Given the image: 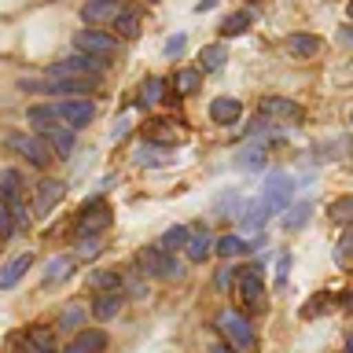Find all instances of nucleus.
I'll return each instance as SVG.
<instances>
[{"instance_id": "nucleus-33", "label": "nucleus", "mask_w": 353, "mask_h": 353, "mask_svg": "<svg viewBox=\"0 0 353 353\" xmlns=\"http://www.w3.org/2000/svg\"><path fill=\"white\" fill-rule=\"evenodd\" d=\"M188 48V33H173V37H165L162 44V59H181Z\"/></svg>"}, {"instance_id": "nucleus-42", "label": "nucleus", "mask_w": 353, "mask_h": 353, "mask_svg": "<svg viewBox=\"0 0 353 353\" xmlns=\"http://www.w3.org/2000/svg\"><path fill=\"white\" fill-rule=\"evenodd\" d=\"M210 8H217V0H199V4H195L199 15H203V11H210Z\"/></svg>"}, {"instance_id": "nucleus-39", "label": "nucleus", "mask_w": 353, "mask_h": 353, "mask_svg": "<svg viewBox=\"0 0 353 353\" xmlns=\"http://www.w3.org/2000/svg\"><path fill=\"white\" fill-rule=\"evenodd\" d=\"M287 269H291V254H280V261H276V283H287Z\"/></svg>"}, {"instance_id": "nucleus-35", "label": "nucleus", "mask_w": 353, "mask_h": 353, "mask_svg": "<svg viewBox=\"0 0 353 353\" xmlns=\"http://www.w3.org/2000/svg\"><path fill=\"white\" fill-rule=\"evenodd\" d=\"M350 261H353V232H346V236L339 239V247H335V265L339 269H350Z\"/></svg>"}, {"instance_id": "nucleus-2", "label": "nucleus", "mask_w": 353, "mask_h": 353, "mask_svg": "<svg viewBox=\"0 0 353 353\" xmlns=\"http://www.w3.org/2000/svg\"><path fill=\"white\" fill-rule=\"evenodd\" d=\"M103 70H107V59H92V55H81V52H74V55H66V59L48 66L52 77H85V81L103 77Z\"/></svg>"}, {"instance_id": "nucleus-38", "label": "nucleus", "mask_w": 353, "mask_h": 353, "mask_svg": "<svg viewBox=\"0 0 353 353\" xmlns=\"http://www.w3.org/2000/svg\"><path fill=\"white\" fill-rule=\"evenodd\" d=\"M184 276V265L176 261V258H165V265H162V280H181Z\"/></svg>"}, {"instance_id": "nucleus-6", "label": "nucleus", "mask_w": 353, "mask_h": 353, "mask_svg": "<svg viewBox=\"0 0 353 353\" xmlns=\"http://www.w3.org/2000/svg\"><path fill=\"white\" fill-rule=\"evenodd\" d=\"M291 199H294V176H283V173L265 176L261 195H258V203H261V206H269L272 214H280L283 206H291Z\"/></svg>"}, {"instance_id": "nucleus-22", "label": "nucleus", "mask_w": 353, "mask_h": 353, "mask_svg": "<svg viewBox=\"0 0 353 353\" xmlns=\"http://www.w3.org/2000/svg\"><path fill=\"white\" fill-rule=\"evenodd\" d=\"M236 165H239V170H247V173L265 170V143H250V148H243L236 154Z\"/></svg>"}, {"instance_id": "nucleus-11", "label": "nucleus", "mask_w": 353, "mask_h": 353, "mask_svg": "<svg viewBox=\"0 0 353 353\" xmlns=\"http://www.w3.org/2000/svg\"><path fill=\"white\" fill-rule=\"evenodd\" d=\"M0 203L8 210L26 206V176L19 170H0Z\"/></svg>"}, {"instance_id": "nucleus-1", "label": "nucleus", "mask_w": 353, "mask_h": 353, "mask_svg": "<svg viewBox=\"0 0 353 353\" xmlns=\"http://www.w3.org/2000/svg\"><path fill=\"white\" fill-rule=\"evenodd\" d=\"M217 331L228 339L232 350H243V353H254V350H258V339H254L247 316L236 313V309H221V313H217Z\"/></svg>"}, {"instance_id": "nucleus-28", "label": "nucleus", "mask_w": 353, "mask_h": 353, "mask_svg": "<svg viewBox=\"0 0 353 353\" xmlns=\"http://www.w3.org/2000/svg\"><path fill=\"white\" fill-rule=\"evenodd\" d=\"M88 320V309L85 305H66L59 313V331H77Z\"/></svg>"}, {"instance_id": "nucleus-27", "label": "nucleus", "mask_w": 353, "mask_h": 353, "mask_svg": "<svg viewBox=\"0 0 353 353\" xmlns=\"http://www.w3.org/2000/svg\"><path fill=\"white\" fill-rule=\"evenodd\" d=\"M140 22H143L140 11H121V15L110 22V26H114L121 37H140Z\"/></svg>"}, {"instance_id": "nucleus-30", "label": "nucleus", "mask_w": 353, "mask_h": 353, "mask_svg": "<svg viewBox=\"0 0 353 353\" xmlns=\"http://www.w3.org/2000/svg\"><path fill=\"white\" fill-rule=\"evenodd\" d=\"M173 85H176V92H181V96H192V92H199V85H203V74H199V70H176Z\"/></svg>"}, {"instance_id": "nucleus-46", "label": "nucleus", "mask_w": 353, "mask_h": 353, "mask_svg": "<svg viewBox=\"0 0 353 353\" xmlns=\"http://www.w3.org/2000/svg\"><path fill=\"white\" fill-rule=\"evenodd\" d=\"M250 4H258V0H250Z\"/></svg>"}, {"instance_id": "nucleus-40", "label": "nucleus", "mask_w": 353, "mask_h": 353, "mask_svg": "<svg viewBox=\"0 0 353 353\" xmlns=\"http://www.w3.org/2000/svg\"><path fill=\"white\" fill-rule=\"evenodd\" d=\"M96 250H99L96 239H81V247H77V254H96Z\"/></svg>"}, {"instance_id": "nucleus-24", "label": "nucleus", "mask_w": 353, "mask_h": 353, "mask_svg": "<svg viewBox=\"0 0 353 353\" xmlns=\"http://www.w3.org/2000/svg\"><path fill=\"white\" fill-rule=\"evenodd\" d=\"M70 272H74V258H70V254H63V258H52L48 269H44V287H48V283H63Z\"/></svg>"}, {"instance_id": "nucleus-45", "label": "nucleus", "mask_w": 353, "mask_h": 353, "mask_svg": "<svg viewBox=\"0 0 353 353\" xmlns=\"http://www.w3.org/2000/svg\"><path fill=\"white\" fill-rule=\"evenodd\" d=\"M346 353H353V335H350V342H346Z\"/></svg>"}, {"instance_id": "nucleus-10", "label": "nucleus", "mask_w": 353, "mask_h": 353, "mask_svg": "<svg viewBox=\"0 0 353 353\" xmlns=\"http://www.w3.org/2000/svg\"><path fill=\"white\" fill-rule=\"evenodd\" d=\"M15 353H59L52 327H26L15 339Z\"/></svg>"}, {"instance_id": "nucleus-34", "label": "nucleus", "mask_w": 353, "mask_h": 353, "mask_svg": "<svg viewBox=\"0 0 353 353\" xmlns=\"http://www.w3.org/2000/svg\"><path fill=\"white\" fill-rule=\"evenodd\" d=\"M309 214H313V206H309V203H298L294 210H287V214H283V228H302L305 221H309Z\"/></svg>"}, {"instance_id": "nucleus-25", "label": "nucleus", "mask_w": 353, "mask_h": 353, "mask_svg": "<svg viewBox=\"0 0 353 353\" xmlns=\"http://www.w3.org/2000/svg\"><path fill=\"white\" fill-rule=\"evenodd\" d=\"M162 265H165V250H162V247H148V250H140V272H148V276H162Z\"/></svg>"}, {"instance_id": "nucleus-14", "label": "nucleus", "mask_w": 353, "mask_h": 353, "mask_svg": "<svg viewBox=\"0 0 353 353\" xmlns=\"http://www.w3.org/2000/svg\"><path fill=\"white\" fill-rule=\"evenodd\" d=\"M63 195H66L63 181H52V176H44V181L37 184V195H33V214H37V217H48L52 210L63 203Z\"/></svg>"}, {"instance_id": "nucleus-47", "label": "nucleus", "mask_w": 353, "mask_h": 353, "mask_svg": "<svg viewBox=\"0 0 353 353\" xmlns=\"http://www.w3.org/2000/svg\"><path fill=\"white\" fill-rule=\"evenodd\" d=\"M350 121H353V114H350Z\"/></svg>"}, {"instance_id": "nucleus-44", "label": "nucleus", "mask_w": 353, "mask_h": 353, "mask_svg": "<svg viewBox=\"0 0 353 353\" xmlns=\"http://www.w3.org/2000/svg\"><path fill=\"white\" fill-rule=\"evenodd\" d=\"M346 15H350V19H353V0H350V4H346Z\"/></svg>"}, {"instance_id": "nucleus-23", "label": "nucleus", "mask_w": 353, "mask_h": 353, "mask_svg": "<svg viewBox=\"0 0 353 353\" xmlns=\"http://www.w3.org/2000/svg\"><path fill=\"white\" fill-rule=\"evenodd\" d=\"M254 22V11H232V15L221 22V37H239V33H247Z\"/></svg>"}, {"instance_id": "nucleus-13", "label": "nucleus", "mask_w": 353, "mask_h": 353, "mask_svg": "<svg viewBox=\"0 0 353 353\" xmlns=\"http://www.w3.org/2000/svg\"><path fill=\"white\" fill-rule=\"evenodd\" d=\"M121 11H125V8H121L118 0H85V4H81V19H85V26H110Z\"/></svg>"}, {"instance_id": "nucleus-9", "label": "nucleus", "mask_w": 353, "mask_h": 353, "mask_svg": "<svg viewBox=\"0 0 353 353\" xmlns=\"http://www.w3.org/2000/svg\"><path fill=\"white\" fill-rule=\"evenodd\" d=\"M236 291H239V298H243V305H247V309H265V280H261V272L254 269V265L239 269Z\"/></svg>"}, {"instance_id": "nucleus-15", "label": "nucleus", "mask_w": 353, "mask_h": 353, "mask_svg": "<svg viewBox=\"0 0 353 353\" xmlns=\"http://www.w3.org/2000/svg\"><path fill=\"white\" fill-rule=\"evenodd\" d=\"M121 305H125V287L103 291V294H96V302H92V316L96 320H114L121 313Z\"/></svg>"}, {"instance_id": "nucleus-21", "label": "nucleus", "mask_w": 353, "mask_h": 353, "mask_svg": "<svg viewBox=\"0 0 353 353\" xmlns=\"http://www.w3.org/2000/svg\"><path fill=\"white\" fill-rule=\"evenodd\" d=\"M188 261H206L210 254H214V236H210V232H195V236H188Z\"/></svg>"}, {"instance_id": "nucleus-7", "label": "nucleus", "mask_w": 353, "mask_h": 353, "mask_svg": "<svg viewBox=\"0 0 353 353\" xmlns=\"http://www.w3.org/2000/svg\"><path fill=\"white\" fill-rule=\"evenodd\" d=\"M110 221H114V210L107 206V199H88L81 206V214H77V236H96Z\"/></svg>"}, {"instance_id": "nucleus-5", "label": "nucleus", "mask_w": 353, "mask_h": 353, "mask_svg": "<svg viewBox=\"0 0 353 353\" xmlns=\"http://www.w3.org/2000/svg\"><path fill=\"white\" fill-rule=\"evenodd\" d=\"M55 118L63 121L66 129H85L88 121L96 118V103L92 99H85V96H77V99H55Z\"/></svg>"}, {"instance_id": "nucleus-41", "label": "nucleus", "mask_w": 353, "mask_h": 353, "mask_svg": "<svg viewBox=\"0 0 353 353\" xmlns=\"http://www.w3.org/2000/svg\"><path fill=\"white\" fill-rule=\"evenodd\" d=\"M210 353H236V350H232L228 342H214V346H210Z\"/></svg>"}, {"instance_id": "nucleus-29", "label": "nucleus", "mask_w": 353, "mask_h": 353, "mask_svg": "<svg viewBox=\"0 0 353 353\" xmlns=\"http://www.w3.org/2000/svg\"><path fill=\"white\" fill-rule=\"evenodd\" d=\"M327 217L335 221V225H350V221H353V195L335 199V203L327 206Z\"/></svg>"}, {"instance_id": "nucleus-43", "label": "nucleus", "mask_w": 353, "mask_h": 353, "mask_svg": "<svg viewBox=\"0 0 353 353\" xmlns=\"http://www.w3.org/2000/svg\"><path fill=\"white\" fill-rule=\"evenodd\" d=\"M339 37H342V44H350V48H353V26H346V30L339 33Z\"/></svg>"}, {"instance_id": "nucleus-19", "label": "nucleus", "mask_w": 353, "mask_h": 353, "mask_svg": "<svg viewBox=\"0 0 353 353\" xmlns=\"http://www.w3.org/2000/svg\"><path fill=\"white\" fill-rule=\"evenodd\" d=\"M30 265H33V254H19V258H11L4 269H0V291H11V287L26 276Z\"/></svg>"}, {"instance_id": "nucleus-4", "label": "nucleus", "mask_w": 353, "mask_h": 353, "mask_svg": "<svg viewBox=\"0 0 353 353\" xmlns=\"http://www.w3.org/2000/svg\"><path fill=\"white\" fill-rule=\"evenodd\" d=\"M74 48L81 55H92V59H107L118 52V37H110L103 30H77L74 33Z\"/></svg>"}, {"instance_id": "nucleus-31", "label": "nucleus", "mask_w": 353, "mask_h": 353, "mask_svg": "<svg viewBox=\"0 0 353 353\" xmlns=\"http://www.w3.org/2000/svg\"><path fill=\"white\" fill-rule=\"evenodd\" d=\"M121 283H125V280H121L118 272H92V276H88V287L99 291V294H103V291H118Z\"/></svg>"}, {"instance_id": "nucleus-36", "label": "nucleus", "mask_w": 353, "mask_h": 353, "mask_svg": "<svg viewBox=\"0 0 353 353\" xmlns=\"http://www.w3.org/2000/svg\"><path fill=\"white\" fill-rule=\"evenodd\" d=\"M159 99H162V81H159V77H148V81H143V92H140V103L154 107Z\"/></svg>"}, {"instance_id": "nucleus-16", "label": "nucleus", "mask_w": 353, "mask_h": 353, "mask_svg": "<svg viewBox=\"0 0 353 353\" xmlns=\"http://www.w3.org/2000/svg\"><path fill=\"white\" fill-rule=\"evenodd\" d=\"M210 118H214L217 125H236L243 118V103L236 96H217L214 103H210Z\"/></svg>"}, {"instance_id": "nucleus-18", "label": "nucleus", "mask_w": 353, "mask_h": 353, "mask_svg": "<svg viewBox=\"0 0 353 353\" xmlns=\"http://www.w3.org/2000/svg\"><path fill=\"white\" fill-rule=\"evenodd\" d=\"M287 52H291L294 59H316V55L324 52V41L313 37V33H294V37H287Z\"/></svg>"}, {"instance_id": "nucleus-3", "label": "nucleus", "mask_w": 353, "mask_h": 353, "mask_svg": "<svg viewBox=\"0 0 353 353\" xmlns=\"http://www.w3.org/2000/svg\"><path fill=\"white\" fill-rule=\"evenodd\" d=\"M8 148H15L22 159L30 165H37V170H48L52 165V148L41 137H33V132H8Z\"/></svg>"}, {"instance_id": "nucleus-8", "label": "nucleus", "mask_w": 353, "mask_h": 353, "mask_svg": "<svg viewBox=\"0 0 353 353\" xmlns=\"http://www.w3.org/2000/svg\"><path fill=\"white\" fill-rule=\"evenodd\" d=\"M33 129H37V137L52 148V154H59V159H70L74 154V129H66L59 118L55 121H37Z\"/></svg>"}, {"instance_id": "nucleus-20", "label": "nucleus", "mask_w": 353, "mask_h": 353, "mask_svg": "<svg viewBox=\"0 0 353 353\" xmlns=\"http://www.w3.org/2000/svg\"><path fill=\"white\" fill-rule=\"evenodd\" d=\"M225 59H228V52H225V44H206L203 52H199V74H217V70H225Z\"/></svg>"}, {"instance_id": "nucleus-26", "label": "nucleus", "mask_w": 353, "mask_h": 353, "mask_svg": "<svg viewBox=\"0 0 353 353\" xmlns=\"http://www.w3.org/2000/svg\"><path fill=\"white\" fill-rule=\"evenodd\" d=\"M188 236H192V228H188V225H170V228H165V236H162V250H184Z\"/></svg>"}, {"instance_id": "nucleus-37", "label": "nucleus", "mask_w": 353, "mask_h": 353, "mask_svg": "<svg viewBox=\"0 0 353 353\" xmlns=\"http://www.w3.org/2000/svg\"><path fill=\"white\" fill-rule=\"evenodd\" d=\"M15 236V221H11V210L0 203V239H11Z\"/></svg>"}, {"instance_id": "nucleus-32", "label": "nucleus", "mask_w": 353, "mask_h": 353, "mask_svg": "<svg viewBox=\"0 0 353 353\" xmlns=\"http://www.w3.org/2000/svg\"><path fill=\"white\" fill-rule=\"evenodd\" d=\"M214 250L221 254V258H239V254L247 250V239H239V236H221Z\"/></svg>"}, {"instance_id": "nucleus-12", "label": "nucleus", "mask_w": 353, "mask_h": 353, "mask_svg": "<svg viewBox=\"0 0 353 353\" xmlns=\"http://www.w3.org/2000/svg\"><path fill=\"white\" fill-rule=\"evenodd\" d=\"M258 114L265 121H298L302 118V107L294 99H283V96H265L258 103Z\"/></svg>"}, {"instance_id": "nucleus-17", "label": "nucleus", "mask_w": 353, "mask_h": 353, "mask_svg": "<svg viewBox=\"0 0 353 353\" xmlns=\"http://www.w3.org/2000/svg\"><path fill=\"white\" fill-rule=\"evenodd\" d=\"M107 350V335H103V331H99V327H92V331H77V335H74V342H70V346H66L63 353H103Z\"/></svg>"}]
</instances>
